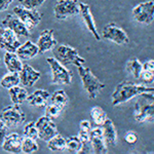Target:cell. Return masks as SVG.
<instances>
[{
  "label": "cell",
  "instance_id": "29",
  "mask_svg": "<svg viewBox=\"0 0 154 154\" xmlns=\"http://www.w3.org/2000/svg\"><path fill=\"white\" fill-rule=\"evenodd\" d=\"M51 103L56 104V105L62 107V108H65L69 102V97L67 96V94L63 89H59V91H54L53 96H51Z\"/></svg>",
  "mask_w": 154,
  "mask_h": 154
},
{
  "label": "cell",
  "instance_id": "17",
  "mask_svg": "<svg viewBox=\"0 0 154 154\" xmlns=\"http://www.w3.org/2000/svg\"><path fill=\"white\" fill-rule=\"evenodd\" d=\"M23 136L18 133L7 134L4 139L3 143L1 144V147L5 152L18 154L22 152V142H23Z\"/></svg>",
  "mask_w": 154,
  "mask_h": 154
},
{
  "label": "cell",
  "instance_id": "14",
  "mask_svg": "<svg viewBox=\"0 0 154 154\" xmlns=\"http://www.w3.org/2000/svg\"><path fill=\"white\" fill-rule=\"evenodd\" d=\"M89 141L93 148V152L96 154L108 153V146L104 140L102 126H96L89 131Z\"/></svg>",
  "mask_w": 154,
  "mask_h": 154
},
{
  "label": "cell",
  "instance_id": "8",
  "mask_svg": "<svg viewBox=\"0 0 154 154\" xmlns=\"http://www.w3.org/2000/svg\"><path fill=\"white\" fill-rule=\"evenodd\" d=\"M131 16L137 23L151 24L154 21V1L149 0L136 5L131 11Z\"/></svg>",
  "mask_w": 154,
  "mask_h": 154
},
{
  "label": "cell",
  "instance_id": "40",
  "mask_svg": "<svg viewBox=\"0 0 154 154\" xmlns=\"http://www.w3.org/2000/svg\"><path fill=\"white\" fill-rule=\"evenodd\" d=\"M14 0H0V11H4L8 8Z\"/></svg>",
  "mask_w": 154,
  "mask_h": 154
},
{
  "label": "cell",
  "instance_id": "7",
  "mask_svg": "<svg viewBox=\"0 0 154 154\" xmlns=\"http://www.w3.org/2000/svg\"><path fill=\"white\" fill-rule=\"evenodd\" d=\"M102 37L117 45H123L130 42V37L122 28L115 23L107 24L102 30Z\"/></svg>",
  "mask_w": 154,
  "mask_h": 154
},
{
  "label": "cell",
  "instance_id": "2",
  "mask_svg": "<svg viewBox=\"0 0 154 154\" xmlns=\"http://www.w3.org/2000/svg\"><path fill=\"white\" fill-rule=\"evenodd\" d=\"M134 109L136 121L140 123L154 122V93L147 91L139 95Z\"/></svg>",
  "mask_w": 154,
  "mask_h": 154
},
{
  "label": "cell",
  "instance_id": "25",
  "mask_svg": "<svg viewBox=\"0 0 154 154\" xmlns=\"http://www.w3.org/2000/svg\"><path fill=\"white\" fill-rule=\"evenodd\" d=\"M20 84V74L19 72H8L6 75L2 77L0 80V85L4 88H11Z\"/></svg>",
  "mask_w": 154,
  "mask_h": 154
},
{
  "label": "cell",
  "instance_id": "28",
  "mask_svg": "<svg viewBox=\"0 0 154 154\" xmlns=\"http://www.w3.org/2000/svg\"><path fill=\"white\" fill-rule=\"evenodd\" d=\"M91 118H93V120L95 121L96 125L99 126L103 125V123L105 122L106 119L108 118V116H107L105 111L99 106H95L91 108Z\"/></svg>",
  "mask_w": 154,
  "mask_h": 154
},
{
  "label": "cell",
  "instance_id": "10",
  "mask_svg": "<svg viewBox=\"0 0 154 154\" xmlns=\"http://www.w3.org/2000/svg\"><path fill=\"white\" fill-rule=\"evenodd\" d=\"M14 14L25 24L28 30H32L38 26L41 21V14L36 9H29L20 5L14 7Z\"/></svg>",
  "mask_w": 154,
  "mask_h": 154
},
{
  "label": "cell",
  "instance_id": "4",
  "mask_svg": "<svg viewBox=\"0 0 154 154\" xmlns=\"http://www.w3.org/2000/svg\"><path fill=\"white\" fill-rule=\"evenodd\" d=\"M53 54L56 60L63 65H74L76 67L85 64V59L79 56L77 49L67 44H57L53 48Z\"/></svg>",
  "mask_w": 154,
  "mask_h": 154
},
{
  "label": "cell",
  "instance_id": "35",
  "mask_svg": "<svg viewBox=\"0 0 154 154\" xmlns=\"http://www.w3.org/2000/svg\"><path fill=\"white\" fill-rule=\"evenodd\" d=\"M125 140L126 141V143L130 144V145H134V144H136V142L138 141V135H137L136 131H128L125 136Z\"/></svg>",
  "mask_w": 154,
  "mask_h": 154
},
{
  "label": "cell",
  "instance_id": "16",
  "mask_svg": "<svg viewBox=\"0 0 154 154\" xmlns=\"http://www.w3.org/2000/svg\"><path fill=\"white\" fill-rule=\"evenodd\" d=\"M19 74L20 83L23 84L26 88L33 86L41 77V72L35 70L33 67L28 65V64H24L23 68L19 72Z\"/></svg>",
  "mask_w": 154,
  "mask_h": 154
},
{
  "label": "cell",
  "instance_id": "37",
  "mask_svg": "<svg viewBox=\"0 0 154 154\" xmlns=\"http://www.w3.org/2000/svg\"><path fill=\"white\" fill-rule=\"evenodd\" d=\"M78 137L81 140V142H82V145H85V144L91 143V141H89V131H84L79 130Z\"/></svg>",
  "mask_w": 154,
  "mask_h": 154
},
{
  "label": "cell",
  "instance_id": "3",
  "mask_svg": "<svg viewBox=\"0 0 154 154\" xmlns=\"http://www.w3.org/2000/svg\"><path fill=\"white\" fill-rule=\"evenodd\" d=\"M77 71L80 76L84 91L88 93L89 99H96L101 91L105 88V84L99 80V78L91 72L89 68L82 66L77 67Z\"/></svg>",
  "mask_w": 154,
  "mask_h": 154
},
{
  "label": "cell",
  "instance_id": "27",
  "mask_svg": "<svg viewBox=\"0 0 154 154\" xmlns=\"http://www.w3.org/2000/svg\"><path fill=\"white\" fill-rule=\"evenodd\" d=\"M126 69L135 78L139 79L143 71V64L137 58H131L126 63Z\"/></svg>",
  "mask_w": 154,
  "mask_h": 154
},
{
  "label": "cell",
  "instance_id": "1",
  "mask_svg": "<svg viewBox=\"0 0 154 154\" xmlns=\"http://www.w3.org/2000/svg\"><path fill=\"white\" fill-rule=\"evenodd\" d=\"M151 91L154 93V86H149L148 84H138L131 81H121L114 88L111 100L113 106H118L123 103H126L135 97L143 93Z\"/></svg>",
  "mask_w": 154,
  "mask_h": 154
},
{
  "label": "cell",
  "instance_id": "32",
  "mask_svg": "<svg viewBox=\"0 0 154 154\" xmlns=\"http://www.w3.org/2000/svg\"><path fill=\"white\" fill-rule=\"evenodd\" d=\"M63 109L64 108H62V107L56 105V104L51 103L49 105L45 106V116H48V117L51 118V119L58 118L59 116L61 115Z\"/></svg>",
  "mask_w": 154,
  "mask_h": 154
},
{
  "label": "cell",
  "instance_id": "20",
  "mask_svg": "<svg viewBox=\"0 0 154 154\" xmlns=\"http://www.w3.org/2000/svg\"><path fill=\"white\" fill-rule=\"evenodd\" d=\"M16 54H18L19 58L21 59L22 61L31 60L39 54L38 46H37V44L28 40L19 46L18 49L16 51Z\"/></svg>",
  "mask_w": 154,
  "mask_h": 154
},
{
  "label": "cell",
  "instance_id": "13",
  "mask_svg": "<svg viewBox=\"0 0 154 154\" xmlns=\"http://www.w3.org/2000/svg\"><path fill=\"white\" fill-rule=\"evenodd\" d=\"M79 14H81V18L83 20V23L85 25L86 29L88 32L94 36L96 40L100 41L101 36L98 32V29L96 27L95 20H94L93 14L91 11V6L88 3H83V2H79Z\"/></svg>",
  "mask_w": 154,
  "mask_h": 154
},
{
  "label": "cell",
  "instance_id": "33",
  "mask_svg": "<svg viewBox=\"0 0 154 154\" xmlns=\"http://www.w3.org/2000/svg\"><path fill=\"white\" fill-rule=\"evenodd\" d=\"M46 0H19L22 6L29 9H36L45 2Z\"/></svg>",
  "mask_w": 154,
  "mask_h": 154
},
{
  "label": "cell",
  "instance_id": "6",
  "mask_svg": "<svg viewBox=\"0 0 154 154\" xmlns=\"http://www.w3.org/2000/svg\"><path fill=\"white\" fill-rule=\"evenodd\" d=\"M0 119L3 121L8 128L18 126L26 120V115L22 111L21 107L18 104L6 106L0 112Z\"/></svg>",
  "mask_w": 154,
  "mask_h": 154
},
{
  "label": "cell",
  "instance_id": "22",
  "mask_svg": "<svg viewBox=\"0 0 154 154\" xmlns=\"http://www.w3.org/2000/svg\"><path fill=\"white\" fill-rule=\"evenodd\" d=\"M4 64L8 72H20L24 65L18 54L12 51H6L4 54Z\"/></svg>",
  "mask_w": 154,
  "mask_h": 154
},
{
  "label": "cell",
  "instance_id": "34",
  "mask_svg": "<svg viewBox=\"0 0 154 154\" xmlns=\"http://www.w3.org/2000/svg\"><path fill=\"white\" fill-rule=\"evenodd\" d=\"M140 78L144 84H152L154 83V72L143 70L140 75Z\"/></svg>",
  "mask_w": 154,
  "mask_h": 154
},
{
  "label": "cell",
  "instance_id": "24",
  "mask_svg": "<svg viewBox=\"0 0 154 154\" xmlns=\"http://www.w3.org/2000/svg\"><path fill=\"white\" fill-rule=\"evenodd\" d=\"M48 148L53 152L63 151L66 149V139L58 133L51 140L48 141Z\"/></svg>",
  "mask_w": 154,
  "mask_h": 154
},
{
  "label": "cell",
  "instance_id": "30",
  "mask_svg": "<svg viewBox=\"0 0 154 154\" xmlns=\"http://www.w3.org/2000/svg\"><path fill=\"white\" fill-rule=\"evenodd\" d=\"M39 146L37 144L36 140L31 138H27L24 137L23 138V142H22V153L25 154H31L34 153L38 150Z\"/></svg>",
  "mask_w": 154,
  "mask_h": 154
},
{
  "label": "cell",
  "instance_id": "19",
  "mask_svg": "<svg viewBox=\"0 0 154 154\" xmlns=\"http://www.w3.org/2000/svg\"><path fill=\"white\" fill-rule=\"evenodd\" d=\"M49 99H51V94L46 89H36L31 95L27 97V102L30 106L45 107Z\"/></svg>",
  "mask_w": 154,
  "mask_h": 154
},
{
  "label": "cell",
  "instance_id": "9",
  "mask_svg": "<svg viewBox=\"0 0 154 154\" xmlns=\"http://www.w3.org/2000/svg\"><path fill=\"white\" fill-rule=\"evenodd\" d=\"M56 19L67 20L79 14V2L77 0H58L54 7Z\"/></svg>",
  "mask_w": 154,
  "mask_h": 154
},
{
  "label": "cell",
  "instance_id": "23",
  "mask_svg": "<svg viewBox=\"0 0 154 154\" xmlns=\"http://www.w3.org/2000/svg\"><path fill=\"white\" fill-rule=\"evenodd\" d=\"M8 95L11 97V100L12 102V104L21 105L25 100H27L28 91L25 89V88L16 85V86H12V88H8Z\"/></svg>",
  "mask_w": 154,
  "mask_h": 154
},
{
  "label": "cell",
  "instance_id": "39",
  "mask_svg": "<svg viewBox=\"0 0 154 154\" xmlns=\"http://www.w3.org/2000/svg\"><path fill=\"white\" fill-rule=\"evenodd\" d=\"M79 130L84 131H91V125L88 120H82L79 123Z\"/></svg>",
  "mask_w": 154,
  "mask_h": 154
},
{
  "label": "cell",
  "instance_id": "15",
  "mask_svg": "<svg viewBox=\"0 0 154 154\" xmlns=\"http://www.w3.org/2000/svg\"><path fill=\"white\" fill-rule=\"evenodd\" d=\"M1 26L11 29L12 32L17 34V36H30V30H28L25 24L20 20L16 14H6V17L1 22Z\"/></svg>",
  "mask_w": 154,
  "mask_h": 154
},
{
  "label": "cell",
  "instance_id": "38",
  "mask_svg": "<svg viewBox=\"0 0 154 154\" xmlns=\"http://www.w3.org/2000/svg\"><path fill=\"white\" fill-rule=\"evenodd\" d=\"M143 70L154 72V60H148L143 63Z\"/></svg>",
  "mask_w": 154,
  "mask_h": 154
},
{
  "label": "cell",
  "instance_id": "31",
  "mask_svg": "<svg viewBox=\"0 0 154 154\" xmlns=\"http://www.w3.org/2000/svg\"><path fill=\"white\" fill-rule=\"evenodd\" d=\"M23 131H24V137L34 139V140L38 139V130H37L36 123L34 121H30V122L26 123L24 126Z\"/></svg>",
  "mask_w": 154,
  "mask_h": 154
},
{
  "label": "cell",
  "instance_id": "18",
  "mask_svg": "<svg viewBox=\"0 0 154 154\" xmlns=\"http://www.w3.org/2000/svg\"><path fill=\"white\" fill-rule=\"evenodd\" d=\"M58 44V41L54 37L53 29H45L40 33L37 40V46H38L39 54H44L49 49H53Z\"/></svg>",
  "mask_w": 154,
  "mask_h": 154
},
{
  "label": "cell",
  "instance_id": "26",
  "mask_svg": "<svg viewBox=\"0 0 154 154\" xmlns=\"http://www.w3.org/2000/svg\"><path fill=\"white\" fill-rule=\"evenodd\" d=\"M82 149V142L78 136H70L66 139V150L69 153L78 154Z\"/></svg>",
  "mask_w": 154,
  "mask_h": 154
},
{
  "label": "cell",
  "instance_id": "11",
  "mask_svg": "<svg viewBox=\"0 0 154 154\" xmlns=\"http://www.w3.org/2000/svg\"><path fill=\"white\" fill-rule=\"evenodd\" d=\"M36 128L38 130V139L48 142L54 136L59 133L58 128L53 121V119L48 118V116H42L36 121Z\"/></svg>",
  "mask_w": 154,
  "mask_h": 154
},
{
  "label": "cell",
  "instance_id": "21",
  "mask_svg": "<svg viewBox=\"0 0 154 154\" xmlns=\"http://www.w3.org/2000/svg\"><path fill=\"white\" fill-rule=\"evenodd\" d=\"M102 131H103L104 140L107 144V146L114 147L116 146L117 142V131H116L115 125L111 119L107 118L106 121L102 125Z\"/></svg>",
  "mask_w": 154,
  "mask_h": 154
},
{
  "label": "cell",
  "instance_id": "12",
  "mask_svg": "<svg viewBox=\"0 0 154 154\" xmlns=\"http://www.w3.org/2000/svg\"><path fill=\"white\" fill-rule=\"evenodd\" d=\"M21 42L17 37V34L6 27H0V48L5 51L16 53Z\"/></svg>",
  "mask_w": 154,
  "mask_h": 154
},
{
  "label": "cell",
  "instance_id": "5",
  "mask_svg": "<svg viewBox=\"0 0 154 154\" xmlns=\"http://www.w3.org/2000/svg\"><path fill=\"white\" fill-rule=\"evenodd\" d=\"M46 62L48 63L51 70V83L53 84H68L72 81V73L66 68L65 65L61 64L54 58H48Z\"/></svg>",
  "mask_w": 154,
  "mask_h": 154
},
{
  "label": "cell",
  "instance_id": "36",
  "mask_svg": "<svg viewBox=\"0 0 154 154\" xmlns=\"http://www.w3.org/2000/svg\"><path fill=\"white\" fill-rule=\"evenodd\" d=\"M8 134V126H7L3 121L0 119V145L3 143L4 139Z\"/></svg>",
  "mask_w": 154,
  "mask_h": 154
}]
</instances>
